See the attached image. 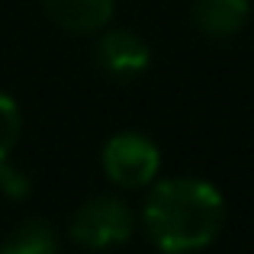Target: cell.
Here are the masks:
<instances>
[{
  "mask_svg": "<svg viewBox=\"0 0 254 254\" xmlns=\"http://www.w3.org/2000/svg\"><path fill=\"white\" fill-rule=\"evenodd\" d=\"M225 206L216 187L193 177H174L151 190L145 203V229L164 254L199 251L219 235Z\"/></svg>",
  "mask_w": 254,
  "mask_h": 254,
  "instance_id": "6da1fadb",
  "label": "cell"
},
{
  "mask_svg": "<svg viewBox=\"0 0 254 254\" xmlns=\"http://www.w3.org/2000/svg\"><path fill=\"white\" fill-rule=\"evenodd\" d=\"M103 168L110 180L119 187H145L148 180H155L158 168H161V155L151 138L138 135V132H123L106 142Z\"/></svg>",
  "mask_w": 254,
  "mask_h": 254,
  "instance_id": "7a4b0ae2",
  "label": "cell"
},
{
  "mask_svg": "<svg viewBox=\"0 0 254 254\" xmlns=\"http://www.w3.org/2000/svg\"><path fill=\"white\" fill-rule=\"evenodd\" d=\"M71 235L84 248H110L132 235V212L126 203L110 196H97L77 209L71 222Z\"/></svg>",
  "mask_w": 254,
  "mask_h": 254,
  "instance_id": "3957f363",
  "label": "cell"
},
{
  "mask_svg": "<svg viewBox=\"0 0 254 254\" xmlns=\"http://www.w3.org/2000/svg\"><path fill=\"white\" fill-rule=\"evenodd\" d=\"M148 45L135 36V32H126V29H116V32H106L100 39V62L110 74L116 77H132V74H142L148 68Z\"/></svg>",
  "mask_w": 254,
  "mask_h": 254,
  "instance_id": "277c9868",
  "label": "cell"
},
{
  "mask_svg": "<svg viewBox=\"0 0 254 254\" xmlns=\"http://www.w3.org/2000/svg\"><path fill=\"white\" fill-rule=\"evenodd\" d=\"M45 10L71 32H93L113 16V0H45Z\"/></svg>",
  "mask_w": 254,
  "mask_h": 254,
  "instance_id": "5b68a950",
  "label": "cell"
},
{
  "mask_svg": "<svg viewBox=\"0 0 254 254\" xmlns=\"http://www.w3.org/2000/svg\"><path fill=\"white\" fill-rule=\"evenodd\" d=\"M251 0H196L193 6V19L206 36L225 39L245 26Z\"/></svg>",
  "mask_w": 254,
  "mask_h": 254,
  "instance_id": "8992f818",
  "label": "cell"
},
{
  "mask_svg": "<svg viewBox=\"0 0 254 254\" xmlns=\"http://www.w3.org/2000/svg\"><path fill=\"white\" fill-rule=\"evenodd\" d=\"M0 254H58L55 232L45 222H26L3 242Z\"/></svg>",
  "mask_w": 254,
  "mask_h": 254,
  "instance_id": "52a82bcc",
  "label": "cell"
},
{
  "mask_svg": "<svg viewBox=\"0 0 254 254\" xmlns=\"http://www.w3.org/2000/svg\"><path fill=\"white\" fill-rule=\"evenodd\" d=\"M16 135H19V110L6 93H0V161L13 148Z\"/></svg>",
  "mask_w": 254,
  "mask_h": 254,
  "instance_id": "ba28073f",
  "label": "cell"
},
{
  "mask_svg": "<svg viewBox=\"0 0 254 254\" xmlns=\"http://www.w3.org/2000/svg\"><path fill=\"white\" fill-rule=\"evenodd\" d=\"M0 187H3V193H10L13 199H19V196H26V193H29V177H26L19 168L0 161Z\"/></svg>",
  "mask_w": 254,
  "mask_h": 254,
  "instance_id": "9c48e42d",
  "label": "cell"
}]
</instances>
